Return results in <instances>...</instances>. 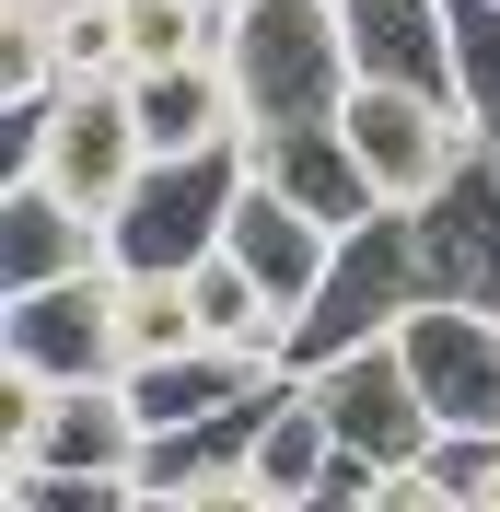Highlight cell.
Returning a JSON list of instances; mask_svg holds the SVG:
<instances>
[{"mask_svg": "<svg viewBox=\"0 0 500 512\" xmlns=\"http://www.w3.org/2000/svg\"><path fill=\"white\" fill-rule=\"evenodd\" d=\"M303 384H314V408L338 419V443L373 454V466H419V454H431V431H442L396 338H349V350L303 361Z\"/></svg>", "mask_w": 500, "mask_h": 512, "instance_id": "7", "label": "cell"}, {"mask_svg": "<svg viewBox=\"0 0 500 512\" xmlns=\"http://www.w3.org/2000/svg\"><path fill=\"white\" fill-rule=\"evenodd\" d=\"M221 245L268 280V303H280L291 338H303L314 291H326V268H338V222H314L303 198H280V187H256V175H245V198H233V233H221Z\"/></svg>", "mask_w": 500, "mask_h": 512, "instance_id": "11", "label": "cell"}, {"mask_svg": "<svg viewBox=\"0 0 500 512\" xmlns=\"http://www.w3.org/2000/svg\"><path fill=\"white\" fill-rule=\"evenodd\" d=\"M105 222L82 198H59L35 163L0 175V291H35V280H70V268H105Z\"/></svg>", "mask_w": 500, "mask_h": 512, "instance_id": "12", "label": "cell"}, {"mask_svg": "<svg viewBox=\"0 0 500 512\" xmlns=\"http://www.w3.org/2000/svg\"><path fill=\"white\" fill-rule=\"evenodd\" d=\"M396 350H407V373H419L442 431H500V315L489 303H454V291L407 303Z\"/></svg>", "mask_w": 500, "mask_h": 512, "instance_id": "8", "label": "cell"}, {"mask_svg": "<svg viewBox=\"0 0 500 512\" xmlns=\"http://www.w3.org/2000/svg\"><path fill=\"white\" fill-rule=\"evenodd\" d=\"M128 105H140L152 152H233L245 140V94H233L221 47L210 59H175V70H128Z\"/></svg>", "mask_w": 500, "mask_h": 512, "instance_id": "14", "label": "cell"}, {"mask_svg": "<svg viewBox=\"0 0 500 512\" xmlns=\"http://www.w3.org/2000/svg\"><path fill=\"white\" fill-rule=\"evenodd\" d=\"M187 291H198V338H221V350H280V361H291V315L268 303V280H256L233 245H221V256H198V268H187Z\"/></svg>", "mask_w": 500, "mask_h": 512, "instance_id": "16", "label": "cell"}, {"mask_svg": "<svg viewBox=\"0 0 500 512\" xmlns=\"http://www.w3.org/2000/svg\"><path fill=\"white\" fill-rule=\"evenodd\" d=\"M454 105L500 152V0H454Z\"/></svg>", "mask_w": 500, "mask_h": 512, "instance_id": "19", "label": "cell"}, {"mask_svg": "<svg viewBox=\"0 0 500 512\" xmlns=\"http://www.w3.org/2000/svg\"><path fill=\"white\" fill-rule=\"evenodd\" d=\"M175 350H198L187 268H117V361L140 373V361H175Z\"/></svg>", "mask_w": 500, "mask_h": 512, "instance_id": "17", "label": "cell"}, {"mask_svg": "<svg viewBox=\"0 0 500 512\" xmlns=\"http://www.w3.org/2000/svg\"><path fill=\"white\" fill-rule=\"evenodd\" d=\"M407 303H431L419 222H407V210H373V222L338 233V268H326V291H314V315H303V338H291V361H326V350H349V338H396Z\"/></svg>", "mask_w": 500, "mask_h": 512, "instance_id": "5", "label": "cell"}, {"mask_svg": "<svg viewBox=\"0 0 500 512\" xmlns=\"http://www.w3.org/2000/svg\"><path fill=\"white\" fill-rule=\"evenodd\" d=\"M338 24H349V70L361 82L454 94V0H338Z\"/></svg>", "mask_w": 500, "mask_h": 512, "instance_id": "13", "label": "cell"}, {"mask_svg": "<svg viewBox=\"0 0 500 512\" xmlns=\"http://www.w3.org/2000/svg\"><path fill=\"white\" fill-rule=\"evenodd\" d=\"M59 82H128V12L117 0H59Z\"/></svg>", "mask_w": 500, "mask_h": 512, "instance_id": "21", "label": "cell"}, {"mask_svg": "<svg viewBox=\"0 0 500 512\" xmlns=\"http://www.w3.org/2000/svg\"><path fill=\"white\" fill-rule=\"evenodd\" d=\"M419 478L442 489V512H500V431H431Z\"/></svg>", "mask_w": 500, "mask_h": 512, "instance_id": "20", "label": "cell"}, {"mask_svg": "<svg viewBox=\"0 0 500 512\" xmlns=\"http://www.w3.org/2000/svg\"><path fill=\"white\" fill-rule=\"evenodd\" d=\"M326 466H338V419L314 408L303 361H291V373H280V396H268V419H256V489H268V512H314Z\"/></svg>", "mask_w": 500, "mask_h": 512, "instance_id": "15", "label": "cell"}, {"mask_svg": "<svg viewBox=\"0 0 500 512\" xmlns=\"http://www.w3.org/2000/svg\"><path fill=\"white\" fill-rule=\"evenodd\" d=\"M233 198H245V140L233 152H152V175L105 210V245H117V268H198L233 233Z\"/></svg>", "mask_w": 500, "mask_h": 512, "instance_id": "2", "label": "cell"}, {"mask_svg": "<svg viewBox=\"0 0 500 512\" xmlns=\"http://www.w3.org/2000/svg\"><path fill=\"white\" fill-rule=\"evenodd\" d=\"M245 175H256V187H280V198H303L314 222H338V233L384 210V187L361 175V152H349V128H338V117L256 128V140H245Z\"/></svg>", "mask_w": 500, "mask_h": 512, "instance_id": "10", "label": "cell"}, {"mask_svg": "<svg viewBox=\"0 0 500 512\" xmlns=\"http://www.w3.org/2000/svg\"><path fill=\"white\" fill-rule=\"evenodd\" d=\"M12 163H35L59 198H82V210L105 222V210L152 175V140H140L128 82H70L47 117H12Z\"/></svg>", "mask_w": 500, "mask_h": 512, "instance_id": "4", "label": "cell"}, {"mask_svg": "<svg viewBox=\"0 0 500 512\" xmlns=\"http://www.w3.org/2000/svg\"><path fill=\"white\" fill-rule=\"evenodd\" d=\"M338 128H349V152H361V175L384 187V210H419L442 175H466V163L489 152L466 105H454V94H419V82H349Z\"/></svg>", "mask_w": 500, "mask_h": 512, "instance_id": "3", "label": "cell"}, {"mask_svg": "<svg viewBox=\"0 0 500 512\" xmlns=\"http://www.w3.org/2000/svg\"><path fill=\"white\" fill-rule=\"evenodd\" d=\"M221 70L245 94V140L256 128H291V117H338L349 82H361L338 0H233L221 12Z\"/></svg>", "mask_w": 500, "mask_h": 512, "instance_id": "1", "label": "cell"}, {"mask_svg": "<svg viewBox=\"0 0 500 512\" xmlns=\"http://www.w3.org/2000/svg\"><path fill=\"white\" fill-rule=\"evenodd\" d=\"M0 373H35V384L128 373L117 361V256L70 268V280H35V291H0Z\"/></svg>", "mask_w": 500, "mask_h": 512, "instance_id": "6", "label": "cell"}, {"mask_svg": "<svg viewBox=\"0 0 500 512\" xmlns=\"http://www.w3.org/2000/svg\"><path fill=\"white\" fill-rule=\"evenodd\" d=\"M407 222H419V268H431V291L500 315V152H477L466 175H442Z\"/></svg>", "mask_w": 500, "mask_h": 512, "instance_id": "9", "label": "cell"}, {"mask_svg": "<svg viewBox=\"0 0 500 512\" xmlns=\"http://www.w3.org/2000/svg\"><path fill=\"white\" fill-rule=\"evenodd\" d=\"M117 12H128V70H175V59H210L221 47L233 0H117Z\"/></svg>", "mask_w": 500, "mask_h": 512, "instance_id": "18", "label": "cell"}]
</instances>
